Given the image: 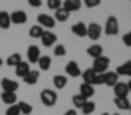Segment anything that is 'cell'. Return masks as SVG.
Wrapping results in <instances>:
<instances>
[{
	"mask_svg": "<svg viewBox=\"0 0 131 115\" xmlns=\"http://www.w3.org/2000/svg\"><path fill=\"white\" fill-rule=\"evenodd\" d=\"M40 100H41V103H43L44 106L52 108V106L57 104L58 95H57V92H55L53 89H43L41 94H40Z\"/></svg>",
	"mask_w": 131,
	"mask_h": 115,
	"instance_id": "6da1fadb",
	"label": "cell"
},
{
	"mask_svg": "<svg viewBox=\"0 0 131 115\" xmlns=\"http://www.w3.org/2000/svg\"><path fill=\"white\" fill-rule=\"evenodd\" d=\"M108 66H110V58L101 55V57H98V58L93 60V68H92V69H93L96 74H105V71L108 69Z\"/></svg>",
	"mask_w": 131,
	"mask_h": 115,
	"instance_id": "7a4b0ae2",
	"label": "cell"
},
{
	"mask_svg": "<svg viewBox=\"0 0 131 115\" xmlns=\"http://www.w3.org/2000/svg\"><path fill=\"white\" fill-rule=\"evenodd\" d=\"M119 32V22L114 15H110L105 22V34L107 36H117Z\"/></svg>",
	"mask_w": 131,
	"mask_h": 115,
	"instance_id": "3957f363",
	"label": "cell"
},
{
	"mask_svg": "<svg viewBox=\"0 0 131 115\" xmlns=\"http://www.w3.org/2000/svg\"><path fill=\"white\" fill-rule=\"evenodd\" d=\"M101 34H102V26L99 25V23H90L89 26H87V37L90 38V40H98L101 37Z\"/></svg>",
	"mask_w": 131,
	"mask_h": 115,
	"instance_id": "277c9868",
	"label": "cell"
},
{
	"mask_svg": "<svg viewBox=\"0 0 131 115\" xmlns=\"http://www.w3.org/2000/svg\"><path fill=\"white\" fill-rule=\"evenodd\" d=\"M37 22H38V25L43 28H47V29H52L53 26H55V19L52 17V15H49V14H40L38 17H37Z\"/></svg>",
	"mask_w": 131,
	"mask_h": 115,
	"instance_id": "5b68a950",
	"label": "cell"
},
{
	"mask_svg": "<svg viewBox=\"0 0 131 115\" xmlns=\"http://www.w3.org/2000/svg\"><path fill=\"white\" fill-rule=\"evenodd\" d=\"M26 55H28V63H37V61H38V58L41 57L40 48H38V46H35V45H31V46L28 48Z\"/></svg>",
	"mask_w": 131,
	"mask_h": 115,
	"instance_id": "8992f818",
	"label": "cell"
},
{
	"mask_svg": "<svg viewBox=\"0 0 131 115\" xmlns=\"http://www.w3.org/2000/svg\"><path fill=\"white\" fill-rule=\"evenodd\" d=\"M28 22V15L25 11H14L11 12V23H15V25H25Z\"/></svg>",
	"mask_w": 131,
	"mask_h": 115,
	"instance_id": "52a82bcc",
	"label": "cell"
},
{
	"mask_svg": "<svg viewBox=\"0 0 131 115\" xmlns=\"http://www.w3.org/2000/svg\"><path fill=\"white\" fill-rule=\"evenodd\" d=\"M41 43H43V46H46V48H49V46H53L55 43H57V34H53L52 31H44V34L41 36Z\"/></svg>",
	"mask_w": 131,
	"mask_h": 115,
	"instance_id": "ba28073f",
	"label": "cell"
},
{
	"mask_svg": "<svg viewBox=\"0 0 131 115\" xmlns=\"http://www.w3.org/2000/svg\"><path fill=\"white\" fill-rule=\"evenodd\" d=\"M113 91H114V95L116 97H122V98H127L128 95V86L127 83H122V81H117L114 86H113Z\"/></svg>",
	"mask_w": 131,
	"mask_h": 115,
	"instance_id": "9c48e42d",
	"label": "cell"
},
{
	"mask_svg": "<svg viewBox=\"0 0 131 115\" xmlns=\"http://www.w3.org/2000/svg\"><path fill=\"white\" fill-rule=\"evenodd\" d=\"M66 74L69 77H73V78H76V77L81 75V69H79V66H78V63L76 61H69L67 65H66Z\"/></svg>",
	"mask_w": 131,
	"mask_h": 115,
	"instance_id": "30bf717a",
	"label": "cell"
},
{
	"mask_svg": "<svg viewBox=\"0 0 131 115\" xmlns=\"http://www.w3.org/2000/svg\"><path fill=\"white\" fill-rule=\"evenodd\" d=\"M0 84H2L3 92H15L18 89V83L14 81V80H11V78H3Z\"/></svg>",
	"mask_w": 131,
	"mask_h": 115,
	"instance_id": "8fae6325",
	"label": "cell"
},
{
	"mask_svg": "<svg viewBox=\"0 0 131 115\" xmlns=\"http://www.w3.org/2000/svg\"><path fill=\"white\" fill-rule=\"evenodd\" d=\"M29 71H31V63H28V61H21L20 65L15 66V75L20 78H25Z\"/></svg>",
	"mask_w": 131,
	"mask_h": 115,
	"instance_id": "7c38bea8",
	"label": "cell"
},
{
	"mask_svg": "<svg viewBox=\"0 0 131 115\" xmlns=\"http://www.w3.org/2000/svg\"><path fill=\"white\" fill-rule=\"evenodd\" d=\"M79 95H82L84 98H90V97H93L95 95V86H92V84H87V83H82L81 86H79Z\"/></svg>",
	"mask_w": 131,
	"mask_h": 115,
	"instance_id": "4fadbf2b",
	"label": "cell"
},
{
	"mask_svg": "<svg viewBox=\"0 0 131 115\" xmlns=\"http://www.w3.org/2000/svg\"><path fill=\"white\" fill-rule=\"evenodd\" d=\"M72 32L75 36H78V37H85L87 36V25L82 23V22H79V23H76V25L72 26Z\"/></svg>",
	"mask_w": 131,
	"mask_h": 115,
	"instance_id": "5bb4252c",
	"label": "cell"
},
{
	"mask_svg": "<svg viewBox=\"0 0 131 115\" xmlns=\"http://www.w3.org/2000/svg\"><path fill=\"white\" fill-rule=\"evenodd\" d=\"M2 101L6 106L17 104V95H15V92H2Z\"/></svg>",
	"mask_w": 131,
	"mask_h": 115,
	"instance_id": "9a60e30c",
	"label": "cell"
},
{
	"mask_svg": "<svg viewBox=\"0 0 131 115\" xmlns=\"http://www.w3.org/2000/svg\"><path fill=\"white\" fill-rule=\"evenodd\" d=\"M117 81H119V75H117L116 72H105V74H104V84L113 87Z\"/></svg>",
	"mask_w": 131,
	"mask_h": 115,
	"instance_id": "2e32d148",
	"label": "cell"
},
{
	"mask_svg": "<svg viewBox=\"0 0 131 115\" xmlns=\"http://www.w3.org/2000/svg\"><path fill=\"white\" fill-rule=\"evenodd\" d=\"M11 14L6 11H0V28L2 29H9L11 28Z\"/></svg>",
	"mask_w": 131,
	"mask_h": 115,
	"instance_id": "e0dca14e",
	"label": "cell"
},
{
	"mask_svg": "<svg viewBox=\"0 0 131 115\" xmlns=\"http://www.w3.org/2000/svg\"><path fill=\"white\" fill-rule=\"evenodd\" d=\"M116 74L117 75H125V77H131V60L125 61L124 65L116 68Z\"/></svg>",
	"mask_w": 131,
	"mask_h": 115,
	"instance_id": "ac0fdd59",
	"label": "cell"
},
{
	"mask_svg": "<svg viewBox=\"0 0 131 115\" xmlns=\"http://www.w3.org/2000/svg\"><path fill=\"white\" fill-rule=\"evenodd\" d=\"M82 80H84V83H87V84H95V78H96V72L92 69V68H89V69H85L82 74Z\"/></svg>",
	"mask_w": 131,
	"mask_h": 115,
	"instance_id": "d6986e66",
	"label": "cell"
},
{
	"mask_svg": "<svg viewBox=\"0 0 131 115\" xmlns=\"http://www.w3.org/2000/svg\"><path fill=\"white\" fill-rule=\"evenodd\" d=\"M37 63H38V66H40L41 71H49L50 66H52V58L49 55H41Z\"/></svg>",
	"mask_w": 131,
	"mask_h": 115,
	"instance_id": "ffe728a7",
	"label": "cell"
},
{
	"mask_svg": "<svg viewBox=\"0 0 131 115\" xmlns=\"http://www.w3.org/2000/svg\"><path fill=\"white\" fill-rule=\"evenodd\" d=\"M63 8L67 9L69 12L78 11V9H81V0H66L64 3H63Z\"/></svg>",
	"mask_w": 131,
	"mask_h": 115,
	"instance_id": "44dd1931",
	"label": "cell"
},
{
	"mask_svg": "<svg viewBox=\"0 0 131 115\" xmlns=\"http://www.w3.org/2000/svg\"><path fill=\"white\" fill-rule=\"evenodd\" d=\"M102 52H104V49H102L101 45H93V46H89V48H87V54H89L92 58H98V57H101Z\"/></svg>",
	"mask_w": 131,
	"mask_h": 115,
	"instance_id": "7402d4cb",
	"label": "cell"
},
{
	"mask_svg": "<svg viewBox=\"0 0 131 115\" xmlns=\"http://www.w3.org/2000/svg\"><path fill=\"white\" fill-rule=\"evenodd\" d=\"M23 60H21V55L18 54V52H14V54H11L9 57H8V60H6V65L8 66H11V68H15L17 65H20Z\"/></svg>",
	"mask_w": 131,
	"mask_h": 115,
	"instance_id": "603a6c76",
	"label": "cell"
},
{
	"mask_svg": "<svg viewBox=\"0 0 131 115\" xmlns=\"http://www.w3.org/2000/svg\"><path fill=\"white\" fill-rule=\"evenodd\" d=\"M38 78H40V72H38V71H34V69H31V71L28 72V75L25 77L23 80H25V83H26V84H37Z\"/></svg>",
	"mask_w": 131,
	"mask_h": 115,
	"instance_id": "cb8c5ba5",
	"label": "cell"
},
{
	"mask_svg": "<svg viewBox=\"0 0 131 115\" xmlns=\"http://www.w3.org/2000/svg\"><path fill=\"white\" fill-rule=\"evenodd\" d=\"M114 104H116V108H119L122 111H128L131 108L128 98H122V97H114Z\"/></svg>",
	"mask_w": 131,
	"mask_h": 115,
	"instance_id": "d4e9b609",
	"label": "cell"
},
{
	"mask_svg": "<svg viewBox=\"0 0 131 115\" xmlns=\"http://www.w3.org/2000/svg\"><path fill=\"white\" fill-rule=\"evenodd\" d=\"M69 17H70V12L61 6V8H58V9L55 11V17H53V19L58 20V22H66V20H69Z\"/></svg>",
	"mask_w": 131,
	"mask_h": 115,
	"instance_id": "484cf974",
	"label": "cell"
},
{
	"mask_svg": "<svg viewBox=\"0 0 131 115\" xmlns=\"http://www.w3.org/2000/svg\"><path fill=\"white\" fill-rule=\"evenodd\" d=\"M67 84V77L66 75H55L53 77V86L57 89H64Z\"/></svg>",
	"mask_w": 131,
	"mask_h": 115,
	"instance_id": "4316f807",
	"label": "cell"
},
{
	"mask_svg": "<svg viewBox=\"0 0 131 115\" xmlns=\"http://www.w3.org/2000/svg\"><path fill=\"white\" fill-rule=\"evenodd\" d=\"M17 104H18V108H20V114L21 115L32 114L34 108H32V104H29L28 101H20V103H17Z\"/></svg>",
	"mask_w": 131,
	"mask_h": 115,
	"instance_id": "83f0119b",
	"label": "cell"
},
{
	"mask_svg": "<svg viewBox=\"0 0 131 115\" xmlns=\"http://www.w3.org/2000/svg\"><path fill=\"white\" fill-rule=\"evenodd\" d=\"M44 34V29L40 25H34L32 28L29 29V36L32 38H41V36Z\"/></svg>",
	"mask_w": 131,
	"mask_h": 115,
	"instance_id": "f1b7e54d",
	"label": "cell"
},
{
	"mask_svg": "<svg viewBox=\"0 0 131 115\" xmlns=\"http://www.w3.org/2000/svg\"><path fill=\"white\" fill-rule=\"evenodd\" d=\"M95 109H96V104L93 103V101H85V104L81 108V111H82V114L84 115H90V114H93L95 112Z\"/></svg>",
	"mask_w": 131,
	"mask_h": 115,
	"instance_id": "f546056e",
	"label": "cell"
},
{
	"mask_svg": "<svg viewBox=\"0 0 131 115\" xmlns=\"http://www.w3.org/2000/svg\"><path fill=\"white\" fill-rule=\"evenodd\" d=\"M85 101H87V98H84L82 95H73V98H72V103H73V106L75 108H78V109H81L84 104H85Z\"/></svg>",
	"mask_w": 131,
	"mask_h": 115,
	"instance_id": "4dcf8cb0",
	"label": "cell"
},
{
	"mask_svg": "<svg viewBox=\"0 0 131 115\" xmlns=\"http://www.w3.org/2000/svg\"><path fill=\"white\" fill-rule=\"evenodd\" d=\"M61 6H63V2H61V0H47V8H49V9L57 11V9L61 8Z\"/></svg>",
	"mask_w": 131,
	"mask_h": 115,
	"instance_id": "1f68e13d",
	"label": "cell"
},
{
	"mask_svg": "<svg viewBox=\"0 0 131 115\" xmlns=\"http://www.w3.org/2000/svg\"><path fill=\"white\" fill-rule=\"evenodd\" d=\"M66 46L64 45H57L55 48H53V54L57 55V57H63V55H66Z\"/></svg>",
	"mask_w": 131,
	"mask_h": 115,
	"instance_id": "d6a6232c",
	"label": "cell"
},
{
	"mask_svg": "<svg viewBox=\"0 0 131 115\" xmlns=\"http://www.w3.org/2000/svg\"><path fill=\"white\" fill-rule=\"evenodd\" d=\"M18 114H20V108H18V104L8 106V109H6V115H18Z\"/></svg>",
	"mask_w": 131,
	"mask_h": 115,
	"instance_id": "836d02e7",
	"label": "cell"
},
{
	"mask_svg": "<svg viewBox=\"0 0 131 115\" xmlns=\"http://www.w3.org/2000/svg\"><path fill=\"white\" fill-rule=\"evenodd\" d=\"M84 5L87 8H96L101 5V0H84Z\"/></svg>",
	"mask_w": 131,
	"mask_h": 115,
	"instance_id": "e575fe53",
	"label": "cell"
},
{
	"mask_svg": "<svg viewBox=\"0 0 131 115\" xmlns=\"http://www.w3.org/2000/svg\"><path fill=\"white\" fill-rule=\"evenodd\" d=\"M122 41H124V45H125V46H130V48H131V31H130V32H127V34L122 37Z\"/></svg>",
	"mask_w": 131,
	"mask_h": 115,
	"instance_id": "d590c367",
	"label": "cell"
},
{
	"mask_svg": "<svg viewBox=\"0 0 131 115\" xmlns=\"http://www.w3.org/2000/svg\"><path fill=\"white\" fill-rule=\"evenodd\" d=\"M28 3H29L32 8H40V6L43 5V2H41V0H28Z\"/></svg>",
	"mask_w": 131,
	"mask_h": 115,
	"instance_id": "8d00e7d4",
	"label": "cell"
},
{
	"mask_svg": "<svg viewBox=\"0 0 131 115\" xmlns=\"http://www.w3.org/2000/svg\"><path fill=\"white\" fill-rule=\"evenodd\" d=\"M95 84H104V74H96ZM95 84H93V86H95Z\"/></svg>",
	"mask_w": 131,
	"mask_h": 115,
	"instance_id": "74e56055",
	"label": "cell"
},
{
	"mask_svg": "<svg viewBox=\"0 0 131 115\" xmlns=\"http://www.w3.org/2000/svg\"><path fill=\"white\" fill-rule=\"evenodd\" d=\"M64 115H78V114H76L75 109H69V111H66L64 112Z\"/></svg>",
	"mask_w": 131,
	"mask_h": 115,
	"instance_id": "f35d334b",
	"label": "cell"
},
{
	"mask_svg": "<svg viewBox=\"0 0 131 115\" xmlns=\"http://www.w3.org/2000/svg\"><path fill=\"white\" fill-rule=\"evenodd\" d=\"M127 86H128V91H130V92H131V78H130V81L127 83Z\"/></svg>",
	"mask_w": 131,
	"mask_h": 115,
	"instance_id": "ab89813d",
	"label": "cell"
},
{
	"mask_svg": "<svg viewBox=\"0 0 131 115\" xmlns=\"http://www.w3.org/2000/svg\"><path fill=\"white\" fill-rule=\"evenodd\" d=\"M2 65H3V60H2V58H0V68H2Z\"/></svg>",
	"mask_w": 131,
	"mask_h": 115,
	"instance_id": "60d3db41",
	"label": "cell"
},
{
	"mask_svg": "<svg viewBox=\"0 0 131 115\" xmlns=\"http://www.w3.org/2000/svg\"><path fill=\"white\" fill-rule=\"evenodd\" d=\"M101 115H110V114H107V112H104V114H101Z\"/></svg>",
	"mask_w": 131,
	"mask_h": 115,
	"instance_id": "b9f144b4",
	"label": "cell"
},
{
	"mask_svg": "<svg viewBox=\"0 0 131 115\" xmlns=\"http://www.w3.org/2000/svg\"><path fill=\"white\" fill-rule=\"evenodd\" d=\"M113 115H119V114H117V112H116V114H113Z\"/></svg>",
	"mask_w": 131,
	"mask_h": 115,
	"instance_id": "7bdbcfd3",
	"label": "cell"
},
{
	"mask_svg": "<svg viewBox=\"0 0 131 115\" xmlns=\"http://www.w3.org/2000/svg\"><path fill=\"white\" fill-rule=\"evenodd\" d=\"M130 112H131V108H130Z\"/></svg>",
	"mask_w": 131,
	"mask_h": 115,
	"instance_id": "ee69618b",
	"label": "cell"
},
{
	"mask_svg": "<svg viewBox=\"0 0 131 115\" xmlns=\"http://www.w3.org/2000/svg\"><path fill=\"white\" fill-rule=\"evenodd\" d=\"M18 115H21V114H18Z\"/></svg>",
	"mask_w": 131,
	"mask_h": 115,
	"instance_id": "f6af8a7d",
	"label": "cell"
}]
</instances>
